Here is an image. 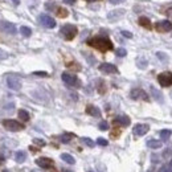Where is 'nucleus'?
I'll return each mask as SVG.
<instances>
[{"instance_id": "obj_1", "label": "nucleus", "mask_w": 172, "mask_h": 172, "mask_svg": "<svg viewBox=\"0 0 172 172\" xmlns=\"http://www.w3.org/2000/svg\"><path fill=\"white\" fill-rule=\"evenodd\" d=\"M87 44L93 48L98 49L99 52H107L113 49V42L109 40L107 37H102V36H96L87 40Z\"/></svg>"}, {"instance_id": "obj_2", "label": "nucleus", "mask_w": 172, "mask_h": 172, "mask_svg": "<svg viewBox=\"0 0 172 172\" xmlns=\"http://www.w3.org/2000/svg\"><path fill=\"white\" fill-rule=\"evenodd\" d=\"M61 33H62V36L66 38V40H73V38L77 36V33H78V29H77L76 25L66 24L61 28Z\"/></svg>"}, {"instance_id": "obj_3", "label": "nucleus", "mask_w": 172, "mask_h": 172, "mask_svg": "<svg viewBox=\"0 0 172 172\" xmlns=\"http://www.w3.org/2000/svg\"><path fill=\"white\" fill-rule=\"evenodd\" d=\"M61 78H62V81H64L68 86H71V87H78V86H81V82H80L78 78H77V76L71 74V73H68V71L62 73Z\"/></svg>"}, {"instance_id": "obj_4", "label": "nucleus", "mask_w": 172, "mask_h": 172, "mask_svg": "<svg viewBox=\"0 0 172 172\" xmlns=\"http://www.w3.org/2000/svg\"><path fill=\"white\" fill-rule=\"evenodd\" d=\"M3 126L9 131H21L24 130V125L15 119H5L3 122Z\"/></svg>"}, {"instance_id": "obj_5", "label": "nucleus", "mask_w": 172, "mask_h": 172, "mask_svg": "<svg viewBox=\"0 0 172 172\" xmlns=\"http://www.w3.org/2000/svg\"><path fill=\"white\" fill-rule=\"evenodd\" d=\"M158 81L163 87L172 86V73L171 71H163L158 76Z\"/></svg>"}, {"instance_id": "obj_6", "label": "nucleus", "mask_w": 172, "mask_h": 172, "mask_svg": "<svg viewBox=\"0 0 172 172\" xmlns=\"http://www.w3.org/2000/svg\"><path fill=\"white\" fill-rule=\"evenodd\" d=\"M7 85H8L9 89L17 91V90L21 89V80L19 78V77H16V76H8L7 77Z\"/></svg>"}, {"instance_id": "obj_7", "label": "nucleus", "mask_w": 172, "mask_h": 172, "mask_svg": "<svg viewBox=\"0 0 172 172\" xmlns=\"http://www.w3.org/2000/svg\"><path fill=\"white\" fill-rule=\"evenodd\" d=\"M155 29L160 33H165V32H171L172 31V23L168 20H163L155 24Z\"/></svg>"}, {"instance_id": "obj_8", "label": "nucleus", "mask_w": 172, "mask_h": 172, "mask_svg": "<svg viewBox=\"0 0 172 172\" xmlns=\"http://www.w3.org/2000/svg\"><path fill=\"white\" fill-rule=\"evenodd\" d=\"M150 130V126L146 125V123H138L134 126V129H132V132H134V135L136 136H143L146 135Z\"/></svg>"}, {"instance_id": "obj_9", "label": "nucleus", "mask_w": 172, "mask_h": 172, "mask_svg": "<svg viewBox=\"0 0 172 172\" xmlns=\"http://www.w3.org/2000/svg\"><path fill=\"white\" fill-rule=\"evenodd\" d=\"M40 23L45 27V28H54L56 27V20L51 17L49 15H40Z\"/></svg>"}, {"instance_id": "obj_10", "label": "nucleus", "mask_w": 172, "mask_h": 172, "mask_svg": "<svg viewBox=\"0 0 172 172\" xmlns=\"http://www.w3.org/2000/svg\"><path fill=\"white\" fill-rule=\"evenodd\" d=\"M0 29L4 33H8V35H15L16 33V27L15 24L9 23V21H0Z\"/></svg>"}, {"instance_id": "obj_11", "label": "nucleus", "mask_w": 172, "mask_h": 172, "mask_svg": "<svg viewBox=\"0 0 172 172\" xmlns=\"http://www.w3.org/2000/svg\"><path fill=\"white\" fill-rule=\"evenodd\" d=\"M130 96H131L132 99H143V101H148L147 93L144 90H142V89H132Z\"/></svg>"}, {"instance_id": "obj_12", "label": "nucleus", "mask_w": 172, "mask_h": 172, "mask_svg": "<svg viewBox=\"0 0 172 172\" xmlns=\"http://www.w3.org/2000/svg\"><path fill=\"white\" fill-rule=\"evenodd\" d=\"M36 164L38 165V167H41L44 170H49V168H52L53 167V160L52 159H49V158H38L36 160Z\"/></svg>"}, {"instance_id": "obj_13", "label": "nucleus", "mask_w": 172, "mask_h": 172, "mask_svg": "<svg viewBox=\"0 0 172 172\" xmlns=\"http://www.w3.org/2000/svg\"><path fill=\"white\" fill-rule=\"evenodd\" d=\"M125 13H126V11H125V9H122V8H119V9H114V11H111V12H109L107 19H109L110 21H116V20H119V19L123 17V15H125Z\"/></svg>"}, {"instance_id": "obj_14", "label": "nucleus", "mask_w": 172, "mask_h": 172, "mask_svg": "<svg viewBox=\"0 0 172 172\" xmlns=\"http://www.w3.org/2000/svg\"><path fill=\"white\" fill-rule=\"evenodd\" d=\"M99 70L103 71V73H107V74H113V73H118V69H116V66L113 65V64H101L99 65Z\"/></svg>"}, {"instance_id": "obj_15", "label": "nucleus", "mask_w": 172, "mask_h": 172, "mask_svg": "<svg viewBox=\"0 0 172 172\" xmlns=\"http://www.w3.org/2000/svg\"><path fill=\"white\" fill-rule=\"evenodd\" d=\"M86 113L89 115H91V116H101V110H99L98 107H96V106H93V105L86 107Z\"/></svg>"}, {"instance_id": "obj_16", "label": "nucleus", "mask_w": 172, "mask_h": 172, "mask_svg": "<svg viewBox=\"0 0 172 172\" xmlns=\"http://www.w3.org/2000/svg\"><path fill=\"white\" fill-rule=\"evenodd\" d=\"M114 123H118V125H122V126H129L130 125V118L126 115H120L118 118L114 119Z\"/></svg>"}, {"instance_id": "obj_17", "label": "nucleus", "mask_w": 172, "mask_h": 172, "mask_svg": "<svg viewBox=\"0 0 172 172\" xmlns=\"http://www.w3.org/2000/svg\"><path fill=\"white\" fill-rule=\"evenodd\" d=\"M163 146V143L160 140H156V139H150L147 140V147L152 148V150H156V148H160Z\"/></svg>"}, {"instance_id": "obj_18", "label": "nucleus", "mask_w": 172, "mask_h": 172, "mask_svg": "<svg viewBox=\"0 0 172 172\" xmlns=\"http://www.w3.org/2000/svg\"><path fill=\"white\" fill-rule=\"evenodd\" d=\"M25 159H27V154L24 151H17L15 155V160L17 163H24L25 162Z\"/></svg>"}, {"instance_id": "obj_19", "label": "nucleus", "mask_w": 172, "mask_h": 172, "mask_svg": "<svg viewBox=\"0 0 172 172\" xmlns=\"http://www.w3.org/2000/svg\"><path fill=\"white\" fill-rule=\"evenodd\" d=\"M151 93H152V96H154V98L156 99V101H159V102H163V96H162V93L158 91V90H156V89H155L154 86H151Z\"/></svg>"}, {"instance_id": "obj_20", "label": "nucleus", "mask_w": 172, "mask_h": 172, "mask_svg": "<svg viewBox=\"0 0 172 172\" xmlns=\"http://www.w3.org/2000/svg\"><path fill=\"white\" fill-rule=\"evenodd\" d=\"M61 159H62L64 162H66L68 164H74L76 163L74 158L71 156V155H69V154H62V155H61Z\"/></svg>"}, {"instance_id": "obj_21", "label": "nucleus", "mask_w": 172, "mask_h": 172, "mask_svg": "<svg viewBox=\"0 0 172 172\" xmlns=\"http://www.w3.org/2000/svg\"><path fill=\"white\" fill-rule=\"evenodd\" d=\"M171 135H172V131L171 130H162V131H160V139L164 140V142L168 140Z\"/></svg>"}, {"instance_id": "obj_22", "label": "nucleus", "mask_w": 172, "mask_h": 172, "mask_svg": "<svg viewBox=\"0 0 172 172\" xmlns=\"http://www.w3.org/2000/svg\"><path fill=\"white\" fill-rule=\"evenodd\" d=\"M139 24L142 27H144V28H147V29H151L152 27H151V21H150L147 17H140L139 19Z\"/></svg>"}, {"instance_id": "obj_23", "label": "nucleus", "mask_w": 172, "mask_h": 172, "mask_svg": "<svg viewBox=\"0 0 172 172\" xmlns=\"http://www.w3.org/2000/svg\"><path fill=\"white\" fill-rule=\"evenodd\" d=\"M136 65L139 66L140 69H144V68H147L148 61H147L146 58H143V57H138V58H136Z\"/></svg>"}, {"instance_id": "obj_24", "label": "nucleus", "mask_w": 172, "mask_h": 172, "mask_svg": "<svg viewBox=\"0 0 172 172\" xmlns=\"http://www.w3.org/2000/svg\"><path fill=\"white\" fill-rule=\"evenodd\" d=\"M20 33L23 35L24 37H29L31 35H32V31H31V28H28V27H21L20 28Z\"/></svg>"}, {"instance_id": "obj_25", "label": "nucleus", "mask_w": 172, "mask_h": 172, "mask_svg": "<svg viewBox=\"0 0 172 172\" xmlns=\"http://www.w3.org/2000/svg\"><path fill=\"white\" fill-rule=\"evenodd\" d=\"M19 118L23 120V122H27L29 119V114L25 111V110H19Z\"/></svg>"}, {"instance_id": "obj_26", "label": "nucleus", "mask_w": 172, "mask_h": 172, "mask_svg": "<svg viewBox=\"0 0 172 172\" xmlns=\"http://www.w3.org/2000/svg\"><path fill=\"white\" fill-rule=\"evenodd\" d=\"M81 140H82V143H85L87 147H94V146H96V143H94V140H91L90 138H82Z\"/></svg>"}, {"instance_id": "obj_27", "label": "nucleus", "mask_w": 172, "mask_h": 172, "mask_svg": "<svg viewBox=\"0 0 172 172\" xmlns=\"http://www.w3.org/2000/svg\"><path fill=\"white\" fill-rule=\"evenodd\" d=\"M71 138H73V135H71V134H64V135H61L60 139H61V142H62V143H68Z\"/></svg>"}, {"instance_id": "obj_28", "label": "nucleus", "mask_w": 172, "mask_h": 172, "mask_svg": "<svg viewBox=\"0 0 172 172\" xmlns=\"http://www.w3.org/2000/svg\"><path fill=\"white\" fill-rule=\"evenodd\" d=\"M156 56H158L160 60H162L163 62H167V61H168V56H167L165 53H163V52H158V53H156Z\"/></svg>"}, {"instance_id": "obj_29", "label": "nucleus", "mask_w": 172, "mask_h": 172, "mask_svg": "<svg viewBox=\"0 0 172 172\" xmlns=\"http://www.w3.org/2000/svg\"><path fill=\"white\" fill-rule=\"evenodd\" d=\"M115 53H116V56H118V57H125L126 54H127L126 49H123V48H119V49H116V51H115Z\"/></svg>"}, {"instance_id": "obj_30", "label": "nucleus", "mask_w": 172, "mask_h": 172, "mask_svg": "<svg viewBox=\"0 0 172 172\" xmlns=\"http://www.w3.org/2000/svg\"><path fill=\"white\" fill-rule=\"evenodd\" d=\"M57 13H58V16H61V17H65V16H68V11H66L65 8H58Z\"/></svg>"}, {"instance_id": "obj_31", "label": "nucleus", "mask_w": 172, "mask_h": 172, "mask_svg": "<svg viewBox=\"0 0 172 172\" xmlns=\"http://www.w3.org/2000/svg\"><path fill=\"white\" fill-rule=\"evenodd\" d=\"M97 143L99 144V146H107V144H109V142L106 140V139H103V138H98V139H97Z\"/></svg>"}, {"instance_id": "obj_32", "label": "nucleus", "mask_w": 172, "mask_h": 172, "mask_svg": "<svg viewBox=\"0 0 172 172\" xmlns=\"http://www.w3.org/2000/svg\"><path fill=\"white\" fill-rule=\"evenodd\" d=\"M7 57H8V53L5 52V51H3L2 48H0V61H2V60H5Z\"/></svg>"}, {"instance_id": "obj_33", "label": "nucleus", "mask_w": 172, "mask_h": 172, "mask_svg": "<svg viewBox=\"0 0 172 172\" xmlns=\"http://www.w3.org/2000/svg\"><path fill=\"white\" fill-rule=\"evenodd\" d=\"M99 129H101V130H107V129H109V125H107V122L102 120L101 123H99Z\"/></svg>"}, {"instance_id": "obj_34", "label": "nucleus", "mask_w": 172, "mask_h": 172, "mask_svg": "<svg viewBox=\"0 0 172 172\" xmlns=\"http://www.w3.org/2000/svg\"><path fill=\"white\" fill-rule=\"evenodd\" d=\"M122 35H123L125 37H127V38H131L132 37V33L131 32H127V31H122Z\"/></svg>"}, {"instance_id": "obj_35", "label": "nucleus", "mask_w": 172, "mask_h": 172, "mask_svg": "<svg viewBox=\"0 0 172 172\" xmlns=\"http://www.w3.org/2000/svg\"><path fill=\"white\" fill-rule=\"evenodd\" d=\"M33 142H35L36 144H40V146H45V142H44L42 139H35Z\"/></svg>"}, {"instance_id": "obj_36", "label": "nucleus", "mask_w": 172, "mask_h": 172, "mask_svg": "<svg viewBox=\"0 0 172 172\" xmlns=\"http://www.w3.org/2000/svg\"><path fill=\"white\" fill-rule=\"evenodd\" d=\"M123 2H125V0H110V3H111V4H120Z\"/></svg>"}, {"instance_id": "obj_37", "label": "nucleus", "mask_w": 172, "mask_h": 172, "mask_svg": "<svg viewBox=\"0 0 172 172\" xmlns=\"http://www.w3.org/2000/svg\"><path fill=\"white\" fill-rule=\"evenodd\" d=\"M36 76H48L47 73H44V71H35Z\"/></svg>"}, {"instance_id": "obj_38", "label": "nucleus", "mask_w": 172, "mask_h": 172, "mask_svg": "<svg viewBox=\"0 0 172 172\" xmlns=\"http://www.w3.org/2000/svg\"><path fill=\"white\" fill-rule=\"evenodd\" d=\"M64 2H65L66 4H74V3H76V0H64Z\"/></svg>"}, {"instance_id": "obj_39", "label": "nucleus", "mask_w": 172, "mask_h": 172, "mask_svg": "<svg viewBox=\"0 0 172 172\" xmlns=\"http://www.w3.org/2000/svg\"><path fill=\"white\" fill-rule=\"evenodd\" d=\"M168 172H172V160H171V163L168 165Z\"/></svg>"}, {"instance_id": "obj_40", "label": "nucleus", "mask_w": 172, "mask_h": 172, "mask_svg": "<svg viewBox=\"0 0 172 172\" xmlns=\"http://www.w3.org/2000/svg\"><path fill=\"white\" fill-rule=\"evenodd\" d=\"M12 2H13L16 5H17V4H20V0H12Z\"/></svg>"}, {"instance_id": "obj_41", "label": "nucleus", "mask_w": 172, "mask_h": 172, "mask_svg": "<svg viewBox=\"0 0 172 172\" xmlns=\"http://www.w3.org/2000/svg\"><path fill=\"white\" fill-rule=\"evenodd\" d=\"M87 2H96V0H87Z\"/></svg>"}, {"instance_id": "obj_42", "label": "nucleus", "mask_w": 172, "mask_h": 172, "mask_svg": "<svg viewBox=\"0 0 172 172\" xmlns=\"http://www.w3.org/2000/svg\"><path fill=\"white\" fill-rule=\"evenodd\" d=\"M3 172H9V171H7V170H4V171H3Z\"/></svg>"}, {"instance_id": "obj_43", "label": "nucleus", "mask_w": 172, "mask_h": 172, "mask_svg": "<svg viewBox=\"0 0 172 172\" xmlns=\"http://www.w3.org/2000/svg\"><path fill=\"white\" fill-rule=\"evenodd\" d=\"M32 172H37V171H32Z\"/></svg>"}, {"instance_id": "obj_44", "label": "nucleus", "mask_w": 172, "mask_h": 172, "mask_svg": "<svg viewBox=\"0 0 172 172\" xmlns=\"http://www.w3.org/2000/svg\"><path fill=\"white\" fill-rule=\"evenodd\" d=\"M64 172H68V171H64Z\"/></svg>"}]
</instances>
